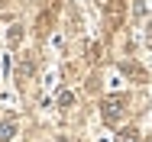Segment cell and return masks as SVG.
Wrapping results in <instances>:
<instances>
[{
    "label": "cell",
    "instance_id": "cell-1",
    "mask_svg": "<svg viewBox=\"0 0 152 142\" xmlns=\"http://www.w3.org/2000/svg\"><path fill=\"white\" fill-rule=\"evenodd\" d=\"M123 107H126V97H107L100 103V113H104L107 123H117V116L123 113Z\"/></svg>",
    "mask_w": 152,
    "mask_h": 142
},
{
    "label": "cell",
    "instance_id": "cell-2",
    "mask_svg": "<svg viewBox=\"0 0 152 142\" xmlns=\"http://www.w3.org/2000/svg\"><path fill=\"white\" fill-rule=\"evenodd\" d=\"M13 133H16V123H13V119H3V123H0V142H10Z\"/></svg>",
    "mask_w": 152,
    "mask_h": 142
},
{
    "label": "cell",
    "instance_id": "cell-3",
    "mask_svg": "<svg viewBox=\"0 0 152 142\" xmlns=\"http://www.w3.org/2000/svg\"><path fill=\"white\" fill-rule=\"evenodd\" d=\"M120 142H139L136 129H123V133H120Z\"/></svg>",
    "mask_w": 152,
    "mask_h": 142
},
{
    "label": "cell",
    "instance_id": "cell-4",
    "mask_svg": "<svg viewBox=\"0 0 152 142\" xmlns=\"http://www.w3.org/2000/svg\"><path fill=\"white\" fill-rule=\"evenodd\" d=\"M71 100H75V94H71V90H65V94H61V97H58V103H61V107H68Z\"/></svg>",
    "mask_w": 152,
    "mask_h": 142
}]
</instances>
